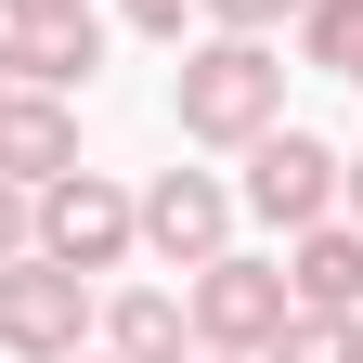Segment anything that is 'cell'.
<instances>
[{
	"label": "cell",
	"instance_id": "obj_1",
	"mask_svg": "<svg viewBox=\"0 0 363 363\" xmlns=\"http://www.w3.org/2000/svg\"><path fill=\"white\" fill-rule=\"evenodd\" d=\"M169 117H182V143H220V156H247L259 130L286 117V52H272V39L208 26L195 52H182V78H169Z\"/></svg>",
	"mask_w": 363,
	"mask_h": 363
},
{
	"label": "cell",
	"instance_id": "obj_2",
	"mask_svg": "<svg viewBox=\"0 0 363 363\" xmlns=\"http://www.w3.org/2000/svg\"><path fill=\"white\" fill-rule=\"evenodd\" d=\"M91 325H104V298H91V272H65L52 247H26V259H0V350L13 363H65Z\"/></svg>",
	"mask_w": 363,
	"mask_h": 363
},
{
	"label": "cell",
	"instance_id": "obj_3",
	"mask_svg": "<svg viewBox=\"0 0 363 363\" xmlns=\"http://www.w3.org/2000/svg\"><path fill=\"white\" fill-rule=\"evenodd\" d=\"M337 143L325 130H298V117H272L259 143H247V182H234V208H259L272 234H311V220H337Z\"/></svg>",
	"mask_w": 363,
	"mask_h": 363
},
{
	"label": "cell",
	"instance_id": "obj_4",
	"mask_svg": "<svg viewBox=\"0 0 363 363\" xmlns=\"http://www.w3.org/2000/svg\"><path fill=\"white\" fill-rule=\"evenodd\" d=\"M182 311H195V350H272V325H286V259H247V247H220V259H195L182 272Z\"/></svg>",
	"mask_w": 363,
	"mask_h": 363
},
{
	"label": "cell",
	"instance_id": "obj_5",
	"mask_svg": "<svg viewBox=\"0 0 363 363\" xmlns=\"http://www.w3.org/2000/svg\"><path fill=\"white\" fill-rule=\"evenodd\" d=\"M39 247H52L65 272H117L130 247H143V195H117L104 169H65V182H39Z\"/></svg>",
	"mask_w": 363,
	"mask_h": 363
},
{
	"label": "cell",
	"instance_id": "obj_6",
	"mask_svg": "<svg viewBox=\"0 0 363 363\" xmlns=\"http://www.w3.org/2000/svg\"><path fill=\"white\" fill-rule=\"evenodd\" d=\"M143 247H156L169 272L220 259V247H234V182H220V169H156V182H143Z\"/></svg>",
	"mask_w": 363,
	"mask_h": 363
},
{
	"label": "cell",
	"instance_id": "obj_7",
	"mask_svg": "<svg viewBox=\"0 0 363 363\" xmlns=\"http://www.w3.org/2000/svg\"><path fill=\"white\" fill-rule=\"evenodd\" d=\"M78 169V91H26V78H0V182H65Z\"/></svg>",
	"mask_w": 363,
	"mask_h": 363
},
{
	"label": "cell",
	"instance_id": "obj_8",
	"mask_svg": "<svg viewBox=\"0 0 363 363\" xmlns=\"http://www.w3.org/2000/svg\"><path fill=\"white\" fill-rule=\"evenodd\" d=\"M13 52H0V78L26 91H91V65H104V13H39V26H0Z\"/></svg>",
	"mask_w": 363,
	"mask_h": 363
},
{
	"label": "cell",
	"instance_id": "obj_9",
	"mask_svg": "<svg viewBox=\"0 0 363 363\" xmlns=\"http://www.w3.org/2000/svg\"><path fill=\"white\" fill-rule=\"evenodd\" d=\"M286 298H298V311H363V220L286 234Z\"/></svg>",
	"mask_w": 363,
	"mask_h": 363
},
{
	"label": "cell",
	"instance_id": "obj_10",
	"mask_svg": "<svg viewBox=\"0 0 363 363\" xmlns=\"http://www.w3.org/2000/svg\"><path fill=\"white\" fill-rule=\"evenodd\" d=\"M91 337H104L117 363H195V311H182L169 286H117V298H104V325H91Z\"/></svg>",
	"mask_w": 363,
	"mask_h": 363
},
{
	"label": "cell",
	"instance_id": "obj_11",
	"mask_svg": "<svg viewBox=\"0 0 363 363\" xmlns=\"http://www.w3.org/2000/svg\"><path fill=\"white\" fill-rule=\"evenodd\" d=\"M259 363H363V311H286Z\"/></svg>",
	"mask_w": 363,
	"mask_h": 363
},
{
	"label": "cell",
	"instance_id": "obj_12",
	"mask_svg": "<svg viewBox=\"0 0 363 363\" xmlns=\"http://www.w3.org/2000/svg\"><path fill=\"white\" fill-rule=\"evenodd\" d=\"M298 65H325V78L363 65V0H298Z\"/></svg>",
	"mask_w": 363,
	"mask_h": 363
},
{
	"label": "cell",
	"instance_id": "obj_13",
	"mask_svg": "<svg viewBox=\"0 0 363 363\" xmlns=\"http://www.w3.org/2000/svg\"><path fill=\"white\" fill-rule=\"evenodd\" d=\"M208 26H234V39H272V26H298V0H195Z\"/></svg>",
	"mask_w": 363,
	"mask_h": 363
},
{
	"label": "cell",
	"instance_id": "obj_14",
	"mask_svg": "<svg viewBox=\"0 0 363 363\" xmlns=\"http://www.w3.org/2000/svg\"><path fill=\"white\" fill-rule=\"evenodd\" d=\"M39 247V195H26V182H0V259H26Z\"/></svg>",
	"mask_w": 363,
	"mask_h": 363
},
{
	"label": "cell",
	"instance_id": "obj_15",
	"mask_svg": "<svg viewBox=\"0 0 363 363\" xmlns=\"http://www.w3.org/2000/svg\"><path fill=\"white\" fill-rule=\"evenodd\" d=\"M117 13L143 26V39H182V13H195V0H117Z\"/></svg>",
	"mask_w": 363,
	"mask_h": 363
},
{
	"label": "cell",
	"instance_id": "obj_16",
	"mask_svg": "<svg viewBox=\"0 0 363 363\" xmlns=\"http://www.w3.org/2000/svg\"><path fill=\"white\" fill-rule=\"evenodd\" d=\"M39 13H91V0H0V26H39Z\"/></svg>",
	"mask_w": 363,
	"mask_h": 363
},
{
	"label": "cell",
	"instance_id": "obj_17",
	"mask_svg": "<svg viewBox=\"0 0 363 363\" xmlns=\"http://www.w3.org/2000/svg\"><path fill=\"white\" fill-rule=\"evenodd\" d=\"M337 208H350V220H363V156H350V169H337Z\"/></svg>",
	"mask_w": 363,
	"mask_h": 363
},
{
	"label": "cell",
	"instance_id": "obj_18",
	"mask_svg": "<svg viewBox=\"0 0 363 363\" xmlns=\"http://www.w3.org/2000/svg\"><path fill=\"white\" fill-rule=\"evenodd\" d=\"M195 363H247V350H195Z\"/></svg>",
	"mask_w": 363,
	"mask_h": 363
},
{
	"label": "cell",
	"instance_id": "obj_19",
	"mask_svg": "<svg viewBox=\"0 0 363 363\" xmlns=\"http://www.w3.org/2000/svg\"><path fill=\"white\" fill-rule=\"evenodd\" d=\"M65 363H117V350H65Z\"/></svg>",
	"mask_w": 363,
	"mask_h": 363
},
{
	"label": "cell",
	"instance_id": "obj_20",
	"mask_svg": "<svg viewBox=\"0 0 363 363\" xmlns=\"http://www.w3.org/2000/svg\"><path fill=\"white\" fill-rule=\"evenodd\" d=\"M350 91H363V65H350Z\"/></svg>",
	"mask_w": 363,
	"mask_h": 363
},
{
	"label": "cell",
	"instance_id": "obj_21",
	"mask_svg": "<svg viewBox=\"0 0 363 363\" xmlns=\"http://www.w3.org/2000/svg\"><path fill=\"white\" fill-rule=\"evenodd\" d=\"M0 52H13V39H0Z\"/></svg>",
	"mask_w": 363,
	"mask_h": 363
}]
</instances>
